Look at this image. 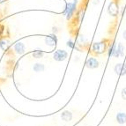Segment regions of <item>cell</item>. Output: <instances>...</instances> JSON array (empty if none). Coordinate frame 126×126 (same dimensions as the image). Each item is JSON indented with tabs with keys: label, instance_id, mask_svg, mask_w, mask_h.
<instances>
[{
	"label": "cell",
	"instance_id": "1",
	"mask_svg": "<svg viewBox=\"0 0 126 126\" xmlns=\"http://www.w3.org/2000/svg\"><path fill=\"white\" fill-rule=\"evenodd\" d=\"M93 50L96 54H102L106 51V43L104 42H98L94 43Z\"/></svg>",
	"mask_w": 126,
	"mask_h": 126
},
{
	"label": "cell",
	"instance_id": "2",
	"mask_svg": "<svg viewBox=\"0 0 126 126\" xmlns=\"http://www.w3.org/2000/svg\"><path fill=\"white\" fill-rule=\"evenodd\" d=\"M68 57V53L65 50H63V49H57L56 52L53 55V58L56 60V61H63L65 59L67 58Z\"/></svg>",
	"mask_w": 126,
	"mask_h": 126
},
{
	"label": "cell",
	"instance_id": "3",
	"mask_svg": "<svg viewBox=\"0 0 126 126\" xmlns=\"http://www.w3.org/2000/svg\"><path fill=\"white\" fill-rule=\"evenodd\" d=\"M114 71L118 76H125L126 75V63H116L114 67Z\"/></svg>",
	"mask_w": 126,
	"mask_h": 126
},
{
	"label": "cell",
	"instance_id": "4",
	"mask_svg": "<svg viewBox=\"0 0 126 126\" xmlns=\"http://www.w3.org/2000/svg\"><path fill=\"white\" fill-rule=\"evenodd\" d=\"M76 10V3H68L66 4V8H65L64 14L66 15V18L70 19L72 17L73 13Z\"/></svg>",
	"mask_w": 126,
	"mask_h": 126
},
{
	"label": "cell",
	"instance_id": "5",
	"mask_svg": "<svg viewBox=\"0 0 126 126\" xmlns=\"http://www.w3.org/2000/svg\"><path fill=\"white\" fill-rule=\"evenodd\" d=\"M108 13H109V15L111 16H117L118 13H119V7L116 4V3L115 2H111L109 3V7H108Z\"/></svg>",
	"mask_w": 126,
	"mask_h": 126
},
{
	"label": "cell",
	"instance_id": "6",
	"mask_svg": "<svg viewBox=\"0 0 126 126\" xmlns=\"http://www.w3.org/2000/svg\"><path fill=\"white\" fill-rule=\"evenodd\" d=\"M86 66L89 69H96L99 67V61L94 57H90L86 60Z\"/></svg>",
	"mask_w": 126,
	"mask_h": 126
},
{
	"label": "cell",
	"instance_id": "7",
	"mask_svg": "<svg viewBox=\"0 0 126 126\" xmlns=\"http://www.w3.org/2000/svg\"><path fill=\"white\" fill-rule=\"evenodd\" d=\"M124 45H123L121 42H119L118 45L116 46V48H115V50H114L113 57H116V58H118V57H123V56H124Z\"/></svg>",
	"mask_w": 126,
	"mask_h": 126
},
{
	"label": "cell",
	"instance_id": "8",
	"mask_svg": "<svg viewBox=\"0 0 126 126\" xmlns=\"http://www.w3.org/2000/svg\"><path fill=\"white\" fill-rule=\"evenodd\" d=\"M45 42H46V44L48 45V46H55L57 42V36L54 35V34L47 36V37L45 38Z\"/></svg>",
	"mask_w": 126,
	"mask_h": 126
},
{
	"label": "cell",
	"instance_id": "9",
	"mask_svg": "<svg viewBox=\"0 0 126 126\" xmlns=\"http://www.w3.org/2000/svg\"><path fill=\"white\" fill-rule=\"evenodd\" d=\"M116 120L119 124H126V113L125 112H118L116 114Z\"/></svg>",
	"mask_w": 126,
	"mask_h": 126
},
{
	"label": "cell",
	"instance_id": "10",
	"mask_svg": "<svg viewBox=\"0 0 126 126\" xmlns=\"http://www.w3.org/2000/svg\"><path fill=\"white\" fill-rule=\"evenodd\" d=\"M14 50L18 53V54L21 55L25 53V45L22 42H17L14 46Z\"/></svg>",
	"mask_w": 126,
	"mask_h": 126
},
{
	"label": "cell",
	"instance_id": "11",
	"mask_svg": "<svg viewBox=\"0 0 126 126\" xmlns=\"http://www.w3.org/2000/svg\"><path fill=\"white\" fill-rule=\"evenodd\" d=\"M61 118L65 122H69V121H71L72 119V114L70 111H68V110H65V111H63L62 113Z\"/></svg>",
	"mask_w": 126,
	"mask_h": 126
},
{
	"label": "cell",
	"instance_id": "12",
	"mask_svg": "<svg viewBox=\"0 0 126 126\" xmlns=\"http://www.w3.org/2000/svg\"><path fill=\"white\" fill-rule=\"evenodd\" d=\"M43 55H44L43 51H42V49H39V48L35 49V50L33 52V57H35V58H41V57H43Z\"/></svg>",
	"mask_w": 126,
	"mask_h": 126
},
{
	"label": "cell",
	"instance_id": "13",
	"mask_svg": "<svg viewBox=\"0 0 126 126\" xmlns=\"http://www.w3.org/2000/svg\"><path fill=\"white\" fill-rule=\"evenodd\" d=\"M44 65L42 64V63H35L34 65V71L36 72H42V71H44Z\"/></svg>",
	"mask_w": 126,
	"mask_h": 126
},
{
	"label": "cell",
	"instance_id": "14",
	"mask_svg": "<svg viewBox=\"0 0 126 126\" xmlns=\"http://www.w3.org/2000/svg\"><path fill=\"white\" fill-rule=\"evenodd\" d=\"M8 43H7V42H5V41H0V47H1V48H2L3 50H6L7 48H8Z\"/></svg>",
	"mask_w": 126,
	"mask_h": 126
},
{
	"label": "cell",
	"instance_id": "15",
	"mask_svg": "<svg viewBox=\"0 0 126 126\" xmlns=\"http://www.w3.org/2000/svg\"><path fill=\"white\" fill-rule=\"evenodd\" d=\"M116 43H113V45H112V47H110V48H109V57H111V56H113V53H114V50H115V48H116Z\"/></svg>",
	"mask_w": 126,
	"mask_h": 126
},
{
	"label": "cell",
	"instance_id": "16",
	"mask_svg": "<svg viewBox=\"0 0 126 126\" xmlns=\"http://www.w3.org/2000/svg\"><path fill=\"white\" fill-rule=\"evenodd\" d=\"M121 95L124 100H126V87H124L121 91Z\"/></svg>",
	"mask_w": 126,
	"mask_h": 126
},
{
	"label": "cell",
	"instance_id": "17",
	"mask_svg": "<svg viewBox=\"0 0 126 126\" xmlns=\"http://www.w3.org/2000/svg\"><path fill=\"white\" fill-rule=\"evenodd\" d=\"M67 46L71 47V48H74V43L72 41H69V42H67Z\"/></svg>",
	"mask_w": 126,
	"mask_h": 126
},
{
	"label": "cell",
	"instance_id": "18",
	"mask_svg": "<svg viewBox=\"0 0 126 126\" xmlns=\"http://www.w3.org/2000/svg\"><path fill=\"white\" fill-rule=\"evenodd\" d=\"M123 36H124V39L126 41V29L124 31V33H123Z\"/></svg>",
	"mask_w": 126,
	"mask_h": 126
},
{
	"label": "cell",
	"instance_id": "19",
	"mask_svg": "<svg viewBox=\"0 0 126 126\" xmlns=\"http://www.w3.org/2000/svg\"><path fill=\"white\" fill-rule=\"evenodd\" d=\"M75 1H77V0H75Z\"/></svg>",
	"mask_w": 126,
	"mask_h": 126
}]
</instances>
